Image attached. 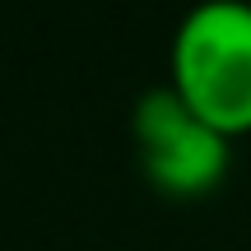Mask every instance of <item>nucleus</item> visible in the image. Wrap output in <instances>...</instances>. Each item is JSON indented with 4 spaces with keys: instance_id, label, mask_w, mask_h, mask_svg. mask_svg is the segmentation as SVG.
Wrapping results in <instances>:
<instances>
[{
    "instance_id": "1",
    "label": "nucleus",
    "mask_w": 251,
    "mask_h": 251,
    "mask_svg": "<svg viewBox=\"0 0 251 251\" xmlns=\"http://www.w3.org/2000/svg\"><path fill=\"white\" fill-rule=\"evenodd\" d=\"M168 84L214 130H251V0H200L172 33Z\"/></svg>"
},
{
    "instance_id": "2",
    "label": "nucleus",
    "mask_w": 251,
    "mask_h": 251,
    "mask_svg": "<svg viewBox=\"0 0 251 251\" xmlns=\"http://www.w3.org/2000/svg\"><path fill=\"white\" fill-rule=\"evenodd\" d=\"M140 168L163 196H205L228 172V135L214 130L172 84L149 89L130 112Z\"/></svg>"
}]
</instances>
